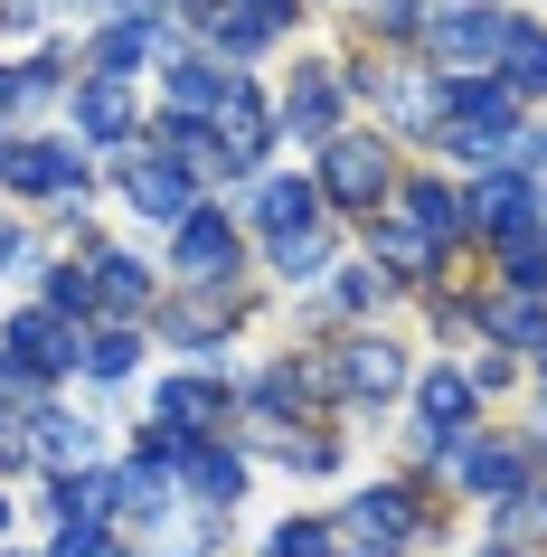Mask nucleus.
<instances>
[{
    "instance_id": "1",
    "label": "nucleus",
    "mask_w": 547,
    "mask_h": 557,
    "mask_svg": "<svg viewBox=\"0 0 547 557\" xmlns=\"http://www.w3.org/2000/svg\"><path fill=\"white\" fill-rule=\"evenodd\" d=\"M312 189H321V199H340V208H377V199H387V143H377V133H331Z\"/></svg>"
},
{
    "instance_id": "2",
    "label": "nucleus",
    "mask_w": 547,
    "mask_h": 557,
    "mask_svg": "<svg viewBox=\"0 0 547 557\" xmlns=\"http://www.w3.org/2000/svg\"><path fill=\"white\" fill-rule=\"evenodd\" d=\"M0 189L20 199H86V151L76 143H0Z\"/></svg>"
},
{
    "instance_id": "3",
    "label": "nucleus",
    "mask_w": 547,
    "mask_h": 557,
    "mask_svg": "<svg viewBox=\"0 0 547 557\" xmlns=\"http://www.w3.org/2000/svg\"><path fill=\"white\" fill-rule=\"evenodd\" d=\"M340 529L359 539V548H406V539H415V492L377 482V492H359V500L340 510Z\"/></svg>"
},
{
    "instance_id": "4",
    "label": "nucleus",
    "mask_w": 547,
    "mask_h": 557,
    "mask_svg": "<svg viewBox=\"0 0 547 557\" xmlns=\"http://www.w3.org/2000/svg\"><path fill=\"white\" fill-rule=\"evenodd\" d=\"M510 10H444L434 20V48H444V66H482V58H500L510 48Z\"/></svg>"
},
{
    "instance_id": "5",
    "label": "nucleus",
    "mask_w": 547,
    "mask_h": 557,
    "mask_svg": "<svg viewBox=\"0 0 547 557\" xmlns=\"http://www.w3.org/2000/svg\"><path fill=\"white\" fill-rule=\"evenodd\" d=\"M179 274H189V284H227L236 274V227L217 208H189V218H179Z\"/></svg>"
},
{
    "instance_id": "6",
    "label": "nucleus",
    "mask_w": 547,
    "mask_h": 557,
    "mask_svg": "<svg viewBox=\"0 0 547 557\" xmlns=\"http://www.w3.org/2000/svg\"><path fill=\"white\" fill-rule=\"evenodd\" d=\"M284 133H302V143H331L340 133V76L331 66H302L284 86Z\"/></svg>"
},
{
    "instance_id": "7",
    "label": "nucleus",
    "mask_w": 547,
    "mask_h": 557,
    "mask_svg": "<svg viewBox=\"0 0 547 557\" xmlns=\"http://www.w3.org/2000/svg\"><path fill=\"white\" fill-rule=\"evenodd\" d=\"M453 482H462V492H482V500H519V492H529V454H519V444H462Z\"/></svg>"
},
{
    "instance_id": "8",
    "label": "nucleus",
    "mask_w": 547,
    "mask_h": 557,
    "mask_svg": "<svg viewBox=\"0 0 547 557\" xmlns=\"http://www.w3.org/2000/svg\"><path fill=\"white\" fill-rule=\"evenodd\" d=\"M302 20V0H217V48L227 58H256L274 29H293Z\"/></svg>"
},
{
    "instance_id": "9",
    "label": "nucleus",
    "mask_w": 547,
    "mask_h": 557,
    "mask_svg": "<svg viewBox=\"0 0 547 557\" xmlns=\"http://www.w3.org/2000/svg\"><path fill=\"white\" fill-rule=\"evenodd\" d=\"M123 189H133V208L142 218H189V171H179L171 151H151V161H123Z\"/></svg>"
},
{
    "instance_id": "10",
    "label": "nucleus",
    "mask_w": 547,
    "mask_h": 557,
    "mask_svg": "<svg viewBox=\"0 0 547 557\" xmlns=\"http://www.w3.org/2000/svg\"><path fill=\"white\" fill-rule=\"evenodd\" d=\"M331 379L359 387V397H387V387H406V350H397V341H349Z\"/></svg>"
},
{
    "instance_id": "11",
    "label": "nucleus",
    "mask_w": 547,
    "mask_h": 557,
    "mask_svg": "<svg viewBox=\"0 0 547 557\" xmlns=\"http://www.w3.org/2000/svg\"><path fill=\"white\" fill-rule=\"evenodd\" d=\"M472 227H490V236L538 227V189H529V180H482V189H472Z\"/></svg>"
},
{
    "instance_id": "12",
    "label": "nucleus",
    "mask_w": 547,
    "mask_h": 557,
    "mask_svg": "<svg viewBox=\"0 0 547 557\" xmlns=\"http://www.w3.org/2000/svg\"><path fill=\"white\" fill-rule=\"evenodd\" d=\"M10 369H29V379H48V369H66V359H76V341H66L58 331V312H20V322H10Z\"/></svg>"
},
{
    "instance_id": "13",
    "label": "nucleus",
    "mask_w": 547,
    "mask_h": 557,
    "mask_svg": "<svg viewBox=\"0 0 547 557\" xmlns=\"http://www.w3.org/2000/svg\"><path fill=\"white\" fill-rule=\"evenodd\" d=\"M179 472H189V492H199L208 510H236V492H246V463H236L227 444H189V463H179Z\"/></svg>"
},
{
    "instance_id": "14",
    "label": "nucleus",
    "mask_w": 547,
    "mask_h": 557,
    "mask_svg": "<svg viewBox=\"0 0 547 557\" xmlns=\"http://www.w3.org/2000/svg\"><path fill=\"white\" fill-rule=\"evenodd\" d=\"M151 407H161V425H179V435L199 444V435H208V416H227V397H217L208 379H171L161 397H151Z\"/></svg>"
},
{
    "instance_id": "15",
    "label": "nucleus",
    "mask_w": 547,
    "mask_h": 557,
    "mask_svg": "<svg viewBox=\"0 0 547 557\" xmlns=\"http://www.w3.org/2000/svg\"><path fill=\"white\" fill-rule=\"evenodd\" d=\"M76 123H86V143H123V133H133V95H123L114 76H95V86L76 95Z\"/></svg>"
},
{
    "instance_id": "16",
    "label": "nucleus",
    "mask_w": 547,
    "mask_h": 557,
    "mask_svg": "<svg viewBox=\"0 0 547 557\" xmlns=\"http://www.w3.org/2000/svg\"><path fill=\"white\" fill-rule=\"evenodd\" d=\"M500 86H510V95H547V29H529V20L510 29V48H500Z\"/></svg>"
},
{
    "instance_id": "17",
    "label": "nucleus",
    "mask_w": 547,
    "mask_h": 557,
    "mask_svg": "<svg viewBox=\"0 0 547 557\" xmlns=\"http://www.w3.org/2000/svg\"><path fill=\"white\" fill-rule=\"evenodd\" d=\"M406 227H425V236H462L472 227V199H453V189H444V180H415V189H406Z\"/></svg>"
},
{
    "instance_id": "18",
    "label": "nucleus",
    "mask_w": 547,
    "mask_h": 557,
    "mask_svg": "<svg viewBox=\"0 0 547 557\" xmlns=\"http://www.w3.org/2000/svg\"><path fill=\"white\" fill-rule=\"evenodd\" d=\"M312 199H321L312 180H264V189H256V218L274 236H293V227H312Z\"/></svg>"
},
{
    "instance_id": "19",
    "label": "nucleus",
    "mask_w": 547,
    "mask_h": 557,
    "mask_svg": "<svg viewBox=\"0 0 547 557\" xmlns=\"http://www.w3.org/2000/svg\"><path fill=\"white\" fill-rule=\"evenodd\" d=\"M490 331H500V350H547V302L500 294V302H490Z\"/></svg>"
},
{
    "instance_id": "20",
    "label": "nucleus",
    "mask_w": 547,
    "mask_h": 557,
    "mask_svg": "<svg viewBox=\"0 0 547 557\" xmlns=\"http://www.w3.org/2000/svg\"><path fill=\"white\" fill-rule=\"evenodd\" d=\"M142 58H161V29L151 20H114V29L95 38V66L114 76V66H142Z\"/></svg>"
},
{
    "instance_id": "21",
    "label": "nucleus",
    "mask_w": 547,
    "mask_h": 557,
    "mask_svg": "<svg viewBox=\"0 0 547 557\" xmlns=\"http://www.w3.org/2000/svg\"><path fill=\"white\" fill-rule=\"evenodd\" d=\"M369 246H377L387 264H397V274H425V264H434V236H425V227H406V218H377V227H369Z\"/></svg>"
},
{
    "instance_id": "22",
    "label": "nucleus",
    "mask_w": 547,
    "mask_h": 557,
    "mask_svg": "<svg viewBox=\"0 0 547 557\" xmlns=\"http://www.w3.org/2000/svg\"><path fill=\"white\" fill-rule=\"evenodd\" d=\"M321 264H331V236H321V227H293V236H274V274H293V284H312Z\"/></svg>"
},
{
    "instance_id": "23",
    "label": "nucleus",
    "mask_w": 547,
    "mask_h": 557,
    "mask_svg": "<svg viewBox=\"0 0 547 557\" xmlns=\"http://www.w3.org/2000/svg\"><path fill=\"white\" fill-rule=\"evenodd\" d=\"M38 454H48V463H86L95 425H76V416H38Z\"/></svg>"
},
{
    "instance_id": "24",
    "label": "nucleus",
    "mask_w": 547,
    "mask_h": 557,
    "mask_svg": "<svg viewBox=\"0 0 547 557\" xmlns=\"http://www.w3.org/2000/svg\"><path fill=\"white\" fill-rule=\"evenodd\" d=\"M133 350H142V341H133V331H95V341H76V359H86V369H95V379H123V369H133Z\"/></svg>"
},
{
    "instance_id": "25",
    "label": "nucleus",
    "mask_w": 547,
    "mask_h": 557,
    "mask_svg": "<svg viewBox=\"0 0 547 557\" xmlns=\"http://www.w3.org/2000/svg\"><path fill=\"white\" fill-rule=\"evenodd\" d=\"M95 274H104V284H95V302H123V312H133V302L151 294V274L133 256H95Z\"/></svg>"
},
{
    "instance_id": "26",
    "label": "nucleus",
    "mask_w": 547,
    "mask_h": 557,
    "mask_svg": "<svg viewBox=\"0 0 547 557\" xmlns=\"http://www.w3.org/2000/svg\"><path fill=\"white\" fill-rule=\"evenodd\" d=\"M264 557H340V529H321V520H284Z\"/></svg>"
},
{
    "instance_id": "27",
    "label": "nucleus",
    "mask_w": 547,
    "mask_h": 557,
    "mask_svg": "<svg viewBox=\"0 0 547 557\" xmlns=\"http://www.w3.org/2000/svg\"><path fill=\"white\" fill-rule=\"evenodd\" d=\"M48 95H58V58H29L0 76V104H48Z\"/></svg>"
},
{
    "instance_id": "28",
    "label": "nucleus",
    "mask_w": 547,
    "mask_h": 557,
    "mask_svg": "<svg viewBox=\"0 0 547 557\" xmlns=\"http://www.w3.org/2000/svg\"><path fill=\"white\" fill-rule=\"evenodd\" d=\"M58 557H123V539L104 520H58Z\"/></svg>"
},
{
    "instance_id": "29",
    "label": "nucleus",
    "mask_w": 547,
    "mask_h": 557,
    "mask_svg": "<svg viewBox=\"0 0 547 557\" xmlns=\"http://www.w3.org/2000/svg\"><path fill=\"white\" fill-rule=\"evenodd\" d=\"M547 529V492H519L510 510H500V548H510V539H538Z\"/></svg>"
},
{
    "instance_id": "30",
    "label": "nucleus",
    "mask_w": 547,
    "mask_h": 557,
    "mask_svg": "<svg viewBox=\"0 0 547 557\" xmlns=\"http://www.w3.org/2000/svg\"><path fill=\"white\" fill-rule=\"evenodd\" d=\"M284 463L293 472H331V463H340V444H331V435H284Z\"/></svg>"
},
{
    "instance_id": "31",
    "label": "nucleus",
    "mask_w": 547,
    "mask_h": 557,
    "mask_svg": "<svg viewBox=\"0 0 547 557\" xmlns=\"http://www.w3.org/2000/svg\"><path fill=\"white\" fill-rule=\"evenodd\" d=\"M48 302H58V312H86V302H95V274L58 264V274H48Z\"/></svg>"
},
{
    "instance_id": "32",
    "label": "nucleus",
    "mask_w": 547,
    "mask_h": 557,
    "mask_svg": "<svg viewBox=\"0 0 547 557\" xmlns=\"http://www.w3.org/2000/svg\"><path fill=\"white\" fill-rule=\"evenodd\" d=\"M377 294H387V274H369V264H349V274H340V302H349V312L377 302Z\"/></svg>"
},
{
    "instance_id": "33",
    "label": "nucleus",
    "mask_w": 547,
    "mask_h": 557,
    "mask_svg": "<svg viewBox=\"0 0 547 557\" xmlns=\"http://www.w3.org/2000/svg\"><path fill=\"white\" fill-rule=\"evenodd\" d=\"M20 454H29V444H20V435H0V472H20Z\"/></svg>"
},
{
    "instance_id": "34",
    "label": "nucleus",
    "mask_w": 547,
    "mask_h": 557,
    "mask_svg": "<svg viewBox=\"0 0 547 557\" xmlns=\"http://www.w3.org/2000/svg\"><path fill=\"white\" fill-rule=\"evenodd\" d=\"M0 539H10V500H0Z\"/></svg>"
},
{
    "instance_id": "35",
    "label": "nucleus",
    "mask_w": 547,
    "mask_h": 557,
    "mask_svg": "<svg viewBox=\"0 0 547 557\" xmlns=\"http://www.w3.org/2000/svg\"><path fill=\"white\" fill-rule=\"evenodd\" d=\"M482 557H519V548H482Z\"/></svg>"
},
{
    "instance_id": "36",
    "label": "nucleus",
    "mask_w": 547,
    "mask_h": 557,
    "mask_svg": "<svg viewBox=\"0 0 547 557\" xmlns=\"http://www.w3.org/2000/svg\"><path fill=\"white\" fill-rule=\"evenodd\" d=\"M0 557H10V548H0Z\"/></svg>"
}]
</instances>
